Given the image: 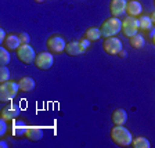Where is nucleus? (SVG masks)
Segmentation results:
<instances>
[{
  "mask_svg": "<svg viewBox=\"0 0 155 148\" xmlns=\"http://www.w3.org/2000/svg\"><path fill=\"white\" fill-rule=\"evenodd\" d=\"M111 139L118 147H129L132 145L133 136L123 125H115L111 129Z\"/></svg>",
  "mask_w": 155,
  "mask_h": 148,
  "instance_id": "obj_1",
  "label": "nucleus"
},
{
  "mask_svg": "<svg viewBox=\"0 0 155 148\" xmlns=\"http://www.w3.org/2000/svg\"><path fill=\"white\" fill-rule=\"evenodd\" d=\"M100 29H101V36H104V38L115 36L116 33H119L122 31V21L118 17H111V18L104 21Z\"/></svg>",
  "mask_w": 155,
  "mask_h": 148,
  "instance_id": "obj_2",
  "label": "nucleus"
},
{
  "mask_svg": "<svg viewBox=\"0 0 155 148\" xmlns=\"http://www.w3.org/2000/svg\"><path fill=\"white\" fill-rule=\"evenodd\" d=\"M19 90V84L17 82L7 81L0 83V100L2 101H11L17 96Z\"/></svg>",
  "mask_w": 155,
  "mask_h": 148,
  "instance_id": "obj_3",
  "label": "nucleus"
},
{
  "mask_svg": "<svg viewBox=\"0 0 155 148\" xmlns=\"http://www.w3.org/2000/svg\"><path fill=\"white\" fill-rule=\"evenodd\" d=\"M103 48L107 54L118 55L123 50V46H122V42L118 38L111 36V38H105V40L103 43Z\"/></svg>",
  "mask_w": 155,
  "mask_h": 148,
  "instance_id": "obj_4",
  "label": "nucleus"
},
{
  "mask_svg": "<svg viewBox=\"0 0 155 148\" xmlns=\"http://www.w3.org/2000/svg\"><path fill=\"white\" fill-rule=\"evenodd\" d=\"M139 19L136 18V17H126L125 19L122 21V32L126 38H132L134 36L136 33L139 32Z\"/></svg>",
  "mask_w": 155,
  "mask_h": 148,
  "instance_id": "obj_5",
  "label": "nucleus"
},
{
  "mask_svg": "<svg viewBox=\"0 0 155 148\" xmlns=\"http://www.w3.org/2000/svg\"><path fill=\"white\" fill-rule=\"evenodd\" d=\"M17 57L24 64H32V62H35L36 54H35V50L29 44H21L17 48Z\"/></svg>",
  "mask_w": 155,
  "mask_h": 148,
  "instance_id": "obj_6",
  "label": "nucleus"
},
{
  "mask_svg": "<svg viewBox=\"0 0 155 148\" xmlns=\"http://www.w3.org/2000/svg\"><path fill=\"white\" fill-rule=\"evenodd\" d=\"M54 64V57H53L51 53L48 51H42L39 53L35 58V65L38 69H42V71H47L53 67Z\"/></svg>",
  "mask_w": 155,
  "mask_h": 148,
  "instance_id": "obj_7",
  "label": "nucleus"
},
{
  "mask_svg": "<svg viewBox=\"0 0 155 148\" xmlns=\"http://www.w3.org/2000/svg\"><path fill=\"white\" fill-rule=\"evenodd\" d=\"M65 47H67V43L61 36L53 35L47 39V48L53 54H60V53L65 51Z\"/></svg>",
  "mask_w": 155,
  "mask_h": 148,
  "instance_id": "obj_8",
  "label": "nucleus"
},
{
  "mask_svg": "<svg viewBox=\"0 0 155 148\" xmlns=\"http://www.w3.org/2000/svg\"><path fill=\"white\" fill-rule=\"evenodd\" d=\"M126 0H112L110 3V13L112 17H120L123 13H126Z\"/></svg>",
  "mask_w": 155,
  "mask_h": 148,
  "instance_id": "obj_9",
  "label": "nucleus"
},
{
  "mask_svg": "<svg viewBox=\"0 0 155 148\" xmlns=\"http://www.w3.org/2000/svg\"><path fill=\"white\" fill-rule=\"evenodd\" d=\"M11 125H10V130H11V134L14 137H22L25 136L26 133V129H28V126L24 123V120H11Z\"/></svg>",
  "mask_w": 155,
  "mask_h": 148,
  "instance_id": "obj_10",
  "label": "nucleus"
},
{
  "mask_svg": "<svg viewBox=\"0 0 155 148\" xmlns=\"http://www.w3.org/2000/svg\"><path fill=\"white\" fill-rule=\"evenodd\" d=\"M18 115H19V108L15 107V105L6 107V108L2 110V113H0V116H2L3 119H6L7 122H11V120L17 119V116Z\"/></svg>",
  "mask_w": 155,
  "mask_h": 148,
  "instance_id": "obj_11",
  "label": "nucleus"
},
{
  "mask_svg": "<svg viewBox=\"0 0 155 148\" xmlns=\"http://www.w3.org/2000/svg\"><path fill=\"white\" fill-rule=\"evenodd\" d=\"M25 137L31 141H39L43 139V129L39 126H28Z\"/></svg>",
  "mask_w": 155,
  "mask_h": 148,
  "instance_id": "obj_12",
  "label": "nucleus"
},
{
  "mask_svg": "<svg viewBox=\"0 0 155 148\" xmlns=\"http://www.w3.org/2000/svg\"><path fill=\"white\" fill-rule=\"evenodd\" d=\"M143 11V7L140 4V2L137 0H130L126 4V14L129 17H139Z\"/></svg>",
  "mask_w": 155,
  "mask_h": 148,
  "instance_id": "obj_13",
  "label": "nucleus"
},
{
  "mask_svg": "<svg viewBox=\"0 0 155 148\" xmlns=\"http://www.w3.org/2000/svg\"><path fill=\"white\" fill-rule=\"evenodd\" d=\"M65 53L71 57H76V55H81L84 53V50L82 48L81 43L79 42H69L65 47Z\"/></svg>",
  "mask_w": 155,
  "mask_h": 148,
  "instance_id": "obj_14",
  "label": "nucleus"
},
{
  "mask_svg": "<svg viewBox=\"0 0 155 148\" xmlns=\"http://www.w3.org/2000/svg\"><path fill=\"white\" fill-rule=\"evenodd\" d=\"M18 84H19V90L24 91V93L32 91L33 89H35V86H36L35 81H33L32 77H29V76H24V77H21V79L18 81Z\"/></svg>",
  "mask_w": 155,
  "mask_h": 148,
  "instance_id": "obj_15",
  "label": "nucleus"
},
{
  "mask_svg": "<svg viewBox=\"0 0 155 148\" xmlns=\"http://www.w3.org/2000/svg\"><path fill=\"white\" fill-rule=\"evenodd\" d=\"M111 119H112L114 125H125L126 120H127V113H126L125 110H122V108H118V110H115L112 112Z\"/></svg>",
  "mask_w": 155,
  "mask_h": 148,
  "instance_id": "obj_16",
  "label": "nucleus"
},
{
  "mask_svg": "<svg viewBox=\"0 0 155 148\" xmlns=\"http://www.w3.org/2000/svg\"><path fill=\"white\" fill-rule=\"evenodd\" d=\"M3 44H4V47H6L7 50H17V48L22 44V43H21V40H19V36L8 35L6 38V40L3 42Z\"/></svg>",
  "mask_w": 155,
  "mask_h": 148,
  "instance_id": "obj_17",
  "label": "nucleus"
},
{
  "mask_svg": "<svg viewBox=\"0 0 155 148\" xmlns=\"http://www.w3.org/2000/svg\"><path fill=\"white\" fill-rule=\"evenodd\" d=\"M130 39V46H132L133 48H136V50H139V48H143L145 44V40L144 38H143L140 33H136L134 36H132Z\"/></svg>",
  "mask_w": 155,
  "mask_h": 148,
  "instance_id": "obj_18",
  "label": "nucleus"
},
{
  "mask_svg": "<svg viewBox=\"0 0 155 148\" xmlns=\"http://www.w3.org/2000/svg\"><path fill=\"white\" fill-rule=\"evenodd\" d=\"M84 38L89 39L90 42H96V40H98V39L101 38V29H98V28H89L86 31V33H84Z\"/></svg>",
  "mask_w": 155,
  "mask_h": 148,
  "instance_id": "obj_19",
  "label": "nucleus"
},
{
  "mask_svg": "<svg viewBox=\"0 0 155 148\" xmlns=\"http://www.w3.org/2000/svg\"><path fill=\"white\" fill-rule=\"evenodd\" d=\"M152 21H151V17L148 15H143L141 18L139 19V26L141 31H150V29L152 28Z\"/></svg>",
  "mask_w": 155,
  "mask_h": 148,
  "instance_id": "obj_20",
  "label": "nucleus"
},
{
  "mask_svg": "<svg viewBox=\"0 0 155 148\" xmlns=\"http://www.w3.org/2000/svg\"><path fill=\"white\" fill-rule=\"evenodd\" d=\"M132 147L133 148H150L151 144L145 137H136L132 141Z\"/></svg>",
  "mask_w": 155,
  "mask_h": 148,
  "instance_id": "obj_21",
  "label": "nucleus"
},
{
  "mask_svg": "<svg viewBox=\"0 0 155 148\" xmlns=\"http://www.w3.org/2000/svg\"><path fill=\"white\" fill-rule=\"evenodd\" d=\"M10 53H8V50H7L6 47H2L0 48V64L2 65H8V62H10Z\"/></svg>",
  "mask_w": 155,
  "mask_h": 148,
  "instance_id": "obj_22",
  "label": "nucleus"
},
{
  "mask_svg": "<svg viewBox=\"0 0 155 148\" xmlns=\"http://www.w3.org/2000/svg\"><path fill=\"white\" fill-rule=\"evenodd\" d=\"M10 77V71L8 68L6 67V65H2V68H0V83H3V82H7Z\"/></svg>",
  "mask_w": 155,
  "mask_h": 148,
  "instance_id": "obj_23",
  "label": "nucleus"
},
{
  "mask_svg": "<svg viewBox=\"0 0 155 148\" xmlns=\"http://www.w3.org/2000/svg\"><path fill=\"white\" fill-rule=\"evenodd\" d=\"M19 40H21V43L22 44H29V42H31V38H29V35L26 32H22V33H19Z\"/></svg>",
  "mask_w": 155,
  "mask_h": 148,
  "instance_id": "obj_24",
  "label": "nucleus"
},
{
  "mask_svg": "<svg viewBox=\"0 0 155 148\" xmlns=\"http://www.w3.org/2000/svg\"><path fill=\"white\" fill-rule=\"evenodd\" d=\"M7 132V120L6 119H0V136H4Z\"/></svg>",
  "mask_w": 155,
  "mask_h": 148,
  "instance_id": "obj_25",
  "label": "nucleus"
},
{
  "mask_svg": "<svg viewBox=\"0 0 155 148\" xmlns=\"http://www.w3.org/2000/svg\"><path fill=\"white\" fill-rule=\"evenodd\" d=\"M79 43H81V46H82V48H83L84 51H86L87 48H89V46H90V40H89V39H86V38H83L82 39V40H79Z\"/></svg>",
  "mask_w": 155,
  "mask_h": 148,
  "instance_id": "obj_26",
  "label": "nucleus"
},
{
  "mask_svg": "<svg viewBox=\"0 0 155 148\" xmlns=\"http://www.w3.org/2000/svg\"><path fill=\"white\" fill-rule=\"evenodd\" d=\"M6 38H7V36H6V32H4V29H0V42L3 43L4 40H6Z\"/></svg>",
  "mask_w": 155,
  "mask_h": 148,
  "instance_id": "obj_27",
  "label": "nucleus"
},
{
  "mask_svg": "<svg viewBox=\"0 0 155 148\" xmlns=\"http://www.w3.org/2000/svg\"><path fill=\"white\" fill-rule=\"evenodd\" d=\"M150 17H151V21H152V24H154V25H155V11H154V13H152Z\"/></svg>",
  "mask_w": 155,
  "mask_h": 148,
  "instance_id": "obj_28",
  "label": "nucleus"
},
{
  "mask_svg": "<svg viewBox=\"0 0 155 148\" xmlns=\"http://www.w3.org/2000/svg\"><path fill=\"white\" fill-rule=\"evenodd\" d=\"M118 55H119V57H126V51H125V50H122V51H120Z\"/></svg>",
  "mask_w": 155,
  "mask_h": 148,
  "instance_id": "obj_29",
  "label": "nucleus"
},
{
  "mask_svg": "<svg viewBox=\"0 0 155 148\" xmlns=\"http://www.w3.org/2000/svg\"><path fill=\"white\" fill-rule=\"evenodd\" d=\"M0 147L6 148V147H7V143H6V141H2V143H0Z\"/></svg>",
  "mask_w": 155,
  "mask_h": 148,
  "instance_id": "obj_30",
  "label": "nucleus"
},
{
  "mask_svg": "<svg viewBox=\"0 0 155 148\" xmlns=\"http://www.w3.org/2000/svg\"><path fill=\"white\" fill-rule=\"evenodd\" d=\"M152 44L155 46V33H154V35H152Z\"/></svg>",
  "mask_w": 155,
  "mask_h": 148,
  "instance_id": "obj_31",
  "label": "nucleus"
},
{
  "mask_svg": "<svg viewBox=\"0 0 155 148\" xmlns=\"http://www.w3.org/2000/svg\"><path fill=\"white\" fill-rule=\"evenodd\" d=\"M36 3H43V2H45V0H35Z\"/></svg>",
  "mask_w": 155,
  "mask_h": 148,
  "instance_id": "obj_32",
  "label": "nucleus"
},
{
  "mask_svg": "<svg viewBox=\"0 0 155 148\" xmlns=\"http://www.w3.org/2000/svg\"><path fill=\"white\" fill-rule=\"evenodd\" d=\"M154 2H155V0H154Z\"/></svg>",
  "mask_w": 155,
  "mask_h": 148,
  "instance_id": "obj_33",
  "label": "nucleus"
}]
</instances>
